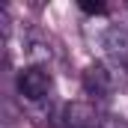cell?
Here are the masks:
<instances>
[{
	"label": "cell",
	"mask_w": 128,
	"mask_h": 128,
	"mask_svg": "<svg viewBox=\"0 0 128 128\" xmlns=\"http://www.w3.org/2000/svg\"><path fill=\"white\" fill-rule=\"evenodd\" d=\"M51 90H54L51 72H45L42 66H27L18 72V92L27 101H42L51 96Z\"/></svg>",
	"instance_id": "obj_1"
},
{
	"label": "cell",
	"mask_w": 128,
	"mask_h": 128,
	"mask_svg": "<svg viewBox=\"0 0 128 128\" xmlns=\"http://www.w3.org/2000/svg\"><path fill=\"white\" fill-rule=\"evenodd\" d=\"M66 128H104V122H101V116L96 113L92 104L74 101L66 107Z\"/></svg>",
	"instance_id": "obj_4"
},
{
	"label": "cell",
	"mask_w": 128,
	"mask_h": 128,
	"mask_svg": "<svg viewBox=\"0 0 128 128\" xmlns=\"http://www.w3.org/2000/svg\"><path fill=\"white\" fill-rule=\"evenodd\" d=\"M84 86H86L90 96H96V98H110V92H113V72L104 63L86 66V72H84Z\"/></svg>",
	"instance_id": "obj_3"
},
{
	"label": "cell",
	"mask_w": 128,
	"mask_h": 128,
	"mask_svg": "<svg viewBox=\"0 0 128 128\" xmlns=\"http://www.w3.org/2000/svg\"><path fill=\"white\" fill-rule=\"evenodd\" d=\"M101 45H104V57L110 60V66L128 74V27H119V24L107 27Z\"/></svg>",
	"instance_id": "obj_2"
},
{
	"label": "cell",
	"mask_w": 128,
	"mask_h": 128,
	"mask_svg": "<svg viewBox=\"0 0 128 128\" xmlns=\"http://www.w3.org/2000/svg\"><path fill=\"white\" fill-rule=\"evenodd\" d=\"M80 9H84L86 15H104V12H107V6H104L101 0H80Z\"/></svg>",
	"instance_id": "obj_5"
}]
</instances>
